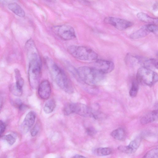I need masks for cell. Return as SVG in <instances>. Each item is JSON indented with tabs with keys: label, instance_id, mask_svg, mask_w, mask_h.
<instances>
[{
	"label": "cell",
	"instance_id": "8992f818",
	"mask_svg": "<svg viewBox=\"0 0 158 158\" xmlns=\"http://www.w3.org/2000/svg\"><path fill=\"white\" fill-rule=\"evenodd\" d=\"M136 77V80L138 82L150 86L156 83L158 78L156 72L143 66L138 69Z\"/></svg>",
	"mask_w": 158,
	"mask_h": 158
},
{
	"label": "cell",
	"instance_id": "44dd1931",
	"mask_svg": "<svg viewBox=\"0 0 158 158\" xmlns=\"http://www.w3.org/2000/svg\"><path fill=\"white\" fill-rule=\"evenodd\" d=\"M143 65V67L153 70L158 69V61L155 59H149L144 61Z\"/></svg>",
	"mask_w": 158,
	"mask_h": 158
},
{
	"label": "cell",
	"instance_id": "7402d4cb",
	"mask_svg": "<svg viewBox=\"0 0 158 158\" xmlns=\"http://www.w3.org/2000/svg\"><path fill=\"white\" fill-rule=\"evenodd\" d=\"M138 82L137 80H133L129 91V94L131 97L133 98L136 96L138 92Z\"/></svg>",
	"mask_w": 158,
	"mask_h": 158
},
{
	"label": "cell",
	"instance_id": "d6986e66",
	"mask_svg": "<svg viewBox=\"0 0 158 158\" xmlns=\"http://www.w3.org/2000/svg\"><path fill=\"white\" fill-rule=\"evenodd\" d=\"M56 106L55 100L53 99H50L45 103L44 107V110L46 114L50 113L53 111Z\"/></svg>",
	"mask_w": 158,
	"mask_h": 158
},
{
	"label": "cell",
	"instance_id": "6da1fadb",
	"mask_svg": "<svg viewBox=\"0 0 158 158\" xmlns=\"http://www.w3.org/2000/svg\"><path fill=\"white\" fill-rule=\"evenodd\" d=\"M46 62L54 80L58 86L67 93H73V89L72 84L63 70L50 58H47Z\"/></svg>",
	"mask_w": 158,
	"mask_h": 158
},
{
	"label": "cell",
	"instance_id": "ac0fdd59",
	"mask_svg": "<svg viewBox=\"0 0 158 158\" xmlns=\"http://www.w3.org/2000/svg\"><path fill=\"white\" fill-rule=\"evenodd\" d=\"M92 151L94 154L96 156H103L111 154L112 152V150L109 148L100 147L94 148Z\"/></svg>",
	"mask_w": 158,
	"mask_h": 158
},
{
	"label": "cell",
	"instance_id": "cb8c5ba5",
	"mask_svg": "<svg viewBox=\"0 0 158 158\" xmlns=\"http://www.w3.org/2000/svg\"><path fill=\"white\" fill-rule=\"evenodd\" d=\"M10 90L13 94L16 96H20L22 94L23 90L17 88L15 83L13 84L10 85Z\"/></svg>",
	"mask_w": 158,
	"mask_h": 158
},
{
	"label": "cell",
	"instance_id": "ba28073f",
	"mask_svg": "<svg viewBox=\"0 0 158 158\" xmlns=\"http://www.w3.org/2000/svg\"><path fill=\"white\" fill-rule=\"evenodd\" d=\"M104 22L114 27L117 29L123 30L131 27L133 23L124 19L109 16L105 18Z\"/></svg>",
	"mask_w": 158,
	"mask_h": 158
},
{
	"label": "cell",
	"instance_id": "e0dca14e",
	"mask_svg": "<svg viewBox=\"0 0 158 158\" xmlns=\"http://www.w3.org/2000/svg\"><path fill=\"white\" fill-rule=\"evenodd\" d=\"M137 16L138 19L142 22L148 23L149 24L156 25L157 24V19L151 17L143 12L138 13Z\"/></svg>",
	"mask_w": 158,
	"mask_h": 158
},
{
	"label": "cell",
	"instance_id": "277c9868",
	"mask_svg": "<svg viewBox=\"0 0 158 158\" xmlns=\"http://www.w3.org/2000/svg\"><path fill=\"white\" fill-rule=\"evenodd\" d=\"M68 52L76 58L82 61L95 60L98 54L88 47L80 46L71 45L67 48Z\"/></svg>",
	"mask_w": 158,
	"mask_h": 158
},
{
	"label": "cell",
	"instance_id": "5bb4252c",
	"mask_svg": "<svg viewBox=\"0 0 158 158\" xmlns=\"http://www.w3.org/2000/svg\"><path fill=\"white\" fill-rule=\"evenodd\" d=\"M157 117V110H155L143 116L141 119L140 122L143 124H146L156 121Z\"/></svg>",
	"mask_w": 158,
	"mask_h": 158
},
{
	"label": "cell",
	"instance_id": "ffe728a7",
	"mask_svg": "<svg viewBox=\"0 0 158 158\" xmlns=\"http://www.w3.org/2000/svg\"><path fill=\"white\" fill-rule=\"evenodd\" d=\"M15 76L16 79L15 83L16 86L20 89L23 90L24 81L22 77L19 70L17 69H15Z\"/></svg>",
	"mask_w": 158,
	"mask_h": 158
},
{
	"label": "cell",
	"instance_id": "9a60e30c",
	"mask_svg": "<svg viewBox=\"0 0 158 158\" xmlns=\"http://www.w3.org/2000/svg\"><path fill=\"white\" fill-rule=\"evenodd\" d=\"M8 8L16 15L20 17L25 15V12L22 7L15 2H11L8 5Z\"/></svg>",
	"mask_w": 158,
	"mask_h": 158
},
{
	"label": "cell",
	"instance_id": "484cf974",
	"mask_svg": "<svg viewBox=\"0 0 158 158\" xmlns=\"http://www.w3.org/2000/svg\"><path fill=\"white\" fill-rule=\"evenodd\" d=\"M14 105L20 110H22L25 107V105L19 99H16L13 102Z\"/></svg>",
	"mask_w": 158,
	"mask_h": 158
},
{
	"label": "cell",
	"instance_id": "9c48e42d",
	"mask_svg": "<svg viewBox=\"0 0 158 158\" xmlns=\"http://www.w3.org/2000/svg\"><path fill=\"white\" fill-rule=\"evenodd\" d=\"M114 67V64L112 61L103 60H95L93 67L104 74L111 72Z\"/></svg>",
	"mask_w": 158,
	"mask_h": 158
},
{
	"label": "cell",
	"instance_id": "7a4b0ae2",
	"mask_svg": "<svg viewBox=\"0 0 158 158\" xmlns=\"http://www.w3.org/2000/svg\"><path fill=\"white\" fill-rule=\"evenodd\" d=\"M30 58L28 70V77L30 85L35 89L39 84L41 78L42 63L38 51L28 54Z\"/></svg>",
	"mask_w": 158,
	"mask_h": 158
},
{
	"label": "cell",
	"instance_id": "2e32d148",
	"mask_svg": "<svg viewBox=\"0 0 158 158\" xmlns=\"http://www.w3.org/2000/svg\"><path fill=\"white\" fill-rule=\"evenodd\" d=\"M110 135L116 140L123 141L126 137V132L124 129L120 127L112 131L110 133Z\"/></svg>",
	"mask_w": 158,
	"mask_h": 158
},
{
	"label": "cell",
	"instance_id": "f546056e",
	"mask_svg": "<svg viewBox=\"0 0 158 158\" xmlns=\"http://www.w3.org/2000/svg\"><path fill=\"white\" fill-rule=\"evenodd\" d=\"M72 158H86L85 157L79 155H76L73 156Z\"/></svg>",
	"mask_w": 158,
	"mask_h": 158
},
{
	"label": "cell",
	"instance_id": "4fadbf2b",
	"mask_svg": "<svg viewBox=\"0 0 158 158\" xmlns=\"http://www.w3.org/2000/svg\"><path fill=\"white\" fill-rule=\"evenodd\" d=\"M150 33L147 25L141 27L139 29L131 34L130 36L131 39H137L144 37Z\"/></svg>",
	"mask_w": 158,
	"mask_h": 158
},
{
	"label": "cell",
	"instance_id": "30bf717a",
	"mask_svg": "<svg viewBox=\"0 0 158 158\" xmlns=\"http://www.w3.org/2000/svg\"><path fill=\"white\" fill-rule=\"evenodd\" d=\"M141 141V138L138 137L131 142L127 146H119L118 149L120 152L127 154L134 153L140 146Z\"/></svg>",
	"mask_w": 158,
	"mask_h": 158
},
{
	"label": "cell",
	"instance_id": "5b68a950",
	"mask_svg": "<svg viewBox=\"0 0 158 158\" xmlns=\"http://www.w3.org/2000/svg\"><path fill=\"white\" fill-rule=\"evenodd\" d=\"M63 110L64 114L66 115L76 113L84 117H95V115L92 109L87 105L81 103L67 104L64 107Z\"/></svg>",
	"mask_w": 158,
	"mask_h": 158
},
{
	"label": "cell",
	"instance_id": "52a82bcc",
	"mask_svg": "<svg viewBox=\"0 0 158 158\" xmlns=\"http://www.w3.org/2000/svg\"><path fill=\"white\" fill-rule=\"evenodd\" d=\"M53 30L56 35L64 40H70L76 37L74 29L69 25H62L55 26Z\"/></svg>",
	"mask_w": 158,
	"mask_h": 158
},
{
	"label": "cell",
	"instance_id": "7c38bea8",
	"mask_svg": "<svg viewBox=\"0 0 158 158\" xmlns=\"http://www.w3.org/2000/svg\"><path fill=\"white\" fill-rule=\"evenodd\" d=\"M51 88L50 82L47 80L42 81L38 86V94L42 99H47L50 97Z\"/></svg>",
	"mask_w": 158,
	"mask_h": 158
},
{
	"label": "cell",
	"instance_id": "d4e9b609",
	"mask_svg": "<svg viewBox=\"0 0 158 158\" xmlns=\"http://www.w3.org/2000/svg\"><path fill=\"white\" fill-rule=\"evenodd\" d=\"M3 139L6 140L7 143L10 145H13L15 142V138L10 134L3 136Z\"/></svg>",
	"mask_w": 158,
	"mask_h": 158
},
{
	"label": "cell",
	"instance_id": "f1b7e54d",
	"mask_svg": "<svg viewBox=\"0 0 158 158\" xmlns=\"http://www.w3.org/2000/svg\"><path fill=\"white\" fill-rule=\"evenodd\" d=\"M6 128V126L5 123L0 120V136L4 133Z\"/></svg>",
	"mask_w": 158,
	"mask_h": 158
},
{
	"label": "cell",
	"instance_id": "603a6c76",
	"mask_svg": "<svg viewBox=\"0 0 158 158\" xmlns=\"http://www.w3.org/2000/svg\"><path fill=\"white\" fill-rule=\"evenodd\" d=\"M157 148H153L148 151L142 158H158Z\"/></svg>",
	"mask_w": 158,
	"mask_h": 158
},
{
	"label": "cell",
	"instance_id": "8fae6325",
	"mask_svg": "<svg viewBox=\"0 0 158 158\" xmlns=\"http://www.w3.org/2000/svg\"><path fill=\"white\" fill-rule=\"evenodd\" d=\"M36 114L32 111L29 112L26 115L21 126V130L24 133L27 132L33 125L35 121Z\"/></svg>",
	"mask_w": 158,
	"mask_h": 158
},
{
	"label": "cell",
	"instance_id": "83f0119b",
	"mask_svg": "<svg viewBox=\"0 0 158 158\" xmlns=\"http://www.w3.org/2000/svg\"><path fill=\"white\" fill-rule=\"evenodd\" d=\"M87 134L91 136L94 135L96 133V131L93 128L90 127L87 128L86 130Z\"/></svg>",
	"mask_w": 158,
	"mask_h": 158
},
{
	"label": "cell",
	"instance_id": "4316f807",
	"mask_svg": "<svg viewBox=\"0 0 158 158\" xmlns=\"http://www.w3.org/2000/svg\"><path fill=\"white\" fill-rule=\"evenodd\" d=\"M40 129V126L39 123H36L31 131V134L32 136H34L38 134Z\"/></svg>",
	"mask_w": 158,
	"mask_h": 158
},
{
	"label": "cell",
	"instance_id": "3957f363",
	"mask_svg": "<svg viewBox=\"0 0 158 158\" xmlns=\"http://www.w3.org/2000/svg\"><path fill=\"white\" fill-rule=\"evenodd\" d=\"M80 78L86 84L95 86L100 84L103 80L104 74L93 67L81 66L77 70Z\"/></svg>",
	"mask_w": 158,
	"mask_h": 158
},
{
	"label": "cell",
	"instance_id": "4dcf8cb0",
	"mask_svg": "<svg viewBox=\"0 0 158 158\" xmlns=\"http://www.w3.org/2000/svg\"><path fill=\"white\" fill-rule=\"evenodd\" d=\"M3 100L2 97L0 96V111L2 106Z\"/></svg>",
	"mask_w": 158,
	"mask_h": 158
}]
</instances>
